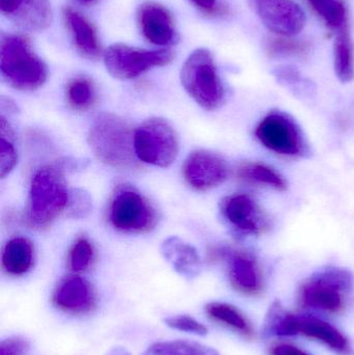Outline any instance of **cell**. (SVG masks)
Returning a JSON list of instances; mask_svg holds the SVG:
<instances>
[{
    "label": "cell",
    "mask_w": 354,
    "mask_h": 355,
    "mask_svg": "<svg viewBox=\"0 0 354 355\" xmlns=\"http://www.w3.org/2000/svg\"><path fill=\"white\" fill-rule=\"evenodd\" d=\"M264 337L303 336L330 348L335 354L353 355L349 340L334 325L313 315H297L285 310L280 302L268 309L263 325Z\"/></svg>",
    "instance_id": "6da1fadb"
},
{
    "label": "cell",
    "mask_w": 354,
    "mask_h": 355,
    "mask_svg": "<svg viewBox=\"0 0 354 355\" xmlns=\"http://www.w3.org/2000/svg\"><path fill=\"white\" fill-rule=\"evenodd\" d=\"M353 289V275L347 269L328 267L306 279L297 294L301 310L328 315L342 314Z\"/></svg>",
    "instance_id": "7a4b0ae2"
},
{
    "label": "cell",
    "mask_w": 354,
    "mask_h": 355,
    "mask_svg": "<svg viewBox=\"0 0 354 355\" xmlns=\"http://www.w3.org/2000/svg\"><path fill=\"white\" fill-rule=\"evenodd\" d=\"M94 155L107 166L118 168H137L134 133L118 116L103 114L96 119L87 137Z\"/></svg>",
    "instance_id": "3957f363"
},
{
    "label": "cell",
    "mask_w": 354,
    "mask_h": 355,
    "mask_svg": "<svg viewBox=\"0 0 354 355\" xmlns=\"http://www.w3.org/2000/svg\"><path fill=\"white\" fill-rule=\"evenodd\" d=\"M69 196L70 190L67 187L64 170L60 166L39 168L31 181L27 223L33 229H47L66 210Z\"/></svg>",
    "instance_id": "277c9868"
},
{
    "label": "cell",
    "mask_w": 354,
    "mask_h": 355,
    "mask_svg": "<svg viewBox=\"0 0 354 355\" xmlns=\"http://www.w3.org/2000/svg\"><path fill=\"white\" fill-rule=\"evenodd\" d=\"M0 71L4 80L19 91H35L48 78L45 62L33 51L26 37L2 35Z\"/></svg>",
    "instance_id": "5b68a950"
},
{
    "label": "cell",
    "mask_w": 354,
    "mask_h": 355,
    "mask_svg": "<svg viewBox=\"0 0 354 355\" xmlns=\"http://www.w3.org/2000/svg\"><path fill=\"white\" fill-rule=\"evenodd\" d=\"M181 83L189 96L205 110H218L224 103V83L209 50L199 48L187 58L181 69Z\"/></svg>",
    "instance_id": "8992f818"
},
{
    "label": "cell",
    "mask_w": 354,
    "mask_h": 355,
    "mask_svg": "<svg viewBox=\"0 0 354 355\" xmlns=\"http://www.w3.org/2000/svg\"><path fill=\"white\" fill-rule=\"evenodd\" d=\"M157 211L143 194L130 185H118L112 194L109 220L118 231L145 234L157 225Z\"/></svg>",
    "instance_id": "52a82bcc"
},
{
    "label": "cell",
    "mask_w": 354,
    "mask_h": 355,
    "mask_svg": "<svg viewBox=\"0 0 354 355\" xmlns=\"http://www.w3.org/2000/svg\"><path fill=\"white\" fill-rule=\"evenodd\" d=\"M134 148L141 162L168 168L178 157V135L164 119H149L134 131Z\"/></svg>",
    "instance_id": "ba28073f"
},
{
    "label": "cell",
    "mask_w": 354,
    "mask_h": 355,
    "mask_svg": "<svg viewBox=\"0 0 354 355\" xmlns=\"http://www.w3.org/2000/svg\"><path fill=\"white\" fill-rule=\"evenodd\" d=\"M170 50L139 49L125 44H114L103 54L104 64L114 78L130 80L156 67H163L174 60Z\"/></svg>",
    "instance_id": "9c48e42d"
},
{
    "label": "cell",
    "mask_w": 354,
    "mask_h": 355,
    "mask_svg": "<svg viewBox=\"0 0 354 355\" xmlns=\"http://www.w3.org/2000/svg\"><path fill=\"white\" fill-rule=\"evenodd\" d=\"M256 137L264 147L280 155L305 156L309 152L299 125L284 112L266 116L258 125Z\"/></svg>",
    "instance_id": "30bf717a"
},
{
    "label": "cell",
    "mask_w": 354,
    "mask_h": 355,
    "mask_svg": "<svg viewBox=\"0 0 354 355\" xmlns=\"http://www.w3.org/2000/svg\"><path fill=\"white\" fill-rule=\"evenodd\" d=\"M249 3L264 26L280 37H294L305 27V12L293 0H249Z\"/></svg>",
    "instance_id": "8fae6325"
},
{
    "label": "cell",
    "mask_w": 354,
    "mask_h": 355,
    "mask_svg": "<svg viewBox=\"0 0 354 355\" xmlns=\"http://www.w3.org/2000/svg\"><path fill=\"white\" fill-rule=\"evenodd\" d=\"M213 261H226L231 285L236 291L249 296H257L264 289V279L259 264L253 256L230 248H214Z\"/></svg>",
    "instance_id": "7c38bea8"
},
{
    "label": "cell",
    "mask_w": 354,
    "mask_h": 355,
    "mask_svg": "<svg viewBox=\"0 0 354 355\" xmlns=\"http://www.w3.org/2000/svg\"><path fill=\"white\" fill-rule=\"evenodd\" d=\"M220 213L224 220L245 235H259L268 227V218L251 196L236 193L220 202Z\"/></svg>",
    "instance_id": "4fadbf2b"
},
{
    "label": "cell",
    "mask_w": 354,
    "mask_h": 355,
    "mask_svg": "<svg viewBox=\"0 0 354 355\" xmlns=\"http://www.w3.org/2000/svg\"><path fill=\"white\" fill-rule=\"evenodd\" d=\"M185 181L200 191L218 187L229 176L226 162L211 152L195 151L186 158L182 166Z\"/></svg>",
    "instance_id": "5bb4252c"
},
{
    "label": "cell",
    "mask_w": 354,
    "mask_h": 355,
    "mask_svg": "<svg viewBox=\"0 0 354 355\" xmlns=\"http://www.w3.org/2000/svg\"><path fill=\"white\" fill-rule=\"evenodd\" d=\"M52 302L56 308L68 314H87L97 306V294L85 277L68 275L54 289Z\"/></svg>",
    "instance_id": "9a60e30c"
},
{
    "label": "cell",
    "mask_w": 354,
    "mask_h": 355,
    "mask_svg": "<svg viewBox=\"0 0 354 355\" xmlns=\"http://www.w3.org/2000/svg\"><path fill=\"white\" fill-rule=\"evenodd\" d=\"M137 20L143 37L154 45L170 46L178 42L174 18L166 6L154 1L141 4Z\"/></svg>",
    "instance_id": "2e32d148"
},
{
    "label": "cell",
    "mask_w": 354,
    "mask_h": 355,
    "mask_svg": "<svg viewBox=\"0 0 354 355\" xmlns=\"http://www.w3.org/2000/svg\"><path fill=\"white\" fill-rule=\"evenodd\" d=\"M0 10L12 24L24 31H46L51 25L49 0H0Z\"/></svg>",
    "instance_id": "e0dca14e"
},
{
    "label": "cell",
    "mask_w": 354,
    "mask_h": 355,
    "mask_svg": "<svg viewBox=\"0 0 354 355\" xmlns=\"http://www.w3.org/2000/svg\"><path fill=\"white\" fill-rule=\"evenodd\" d=\"M64 19L77 51L83 58L98 60L101 56L102 49L93 24L83 15L71 8H64Z\"/></svg>",
    "instance_id": "ac0fdd59"
},
{
    "label": "cell",
    "mask_w": 354,
    "mask_h": 355,
    "mask_svg": "<svg viewBox=\"0 0 354 355\" xmlns=\"http://www.w3.org/2000/svg\"><path fill=\"white\" fill-rule=\"evenodd\" d=\"M164 259L172 268L186 279H193L201 272V259L197 250L179 237H170L161 245Z\"/></svg>",
    "instance_id": "d6986e66"
},
{
    "label": "cell",
    "mask_w": 354,
    "mask_h": 355,
    "mask_svg": "<svg viewBox=\"0 0 354 355\" xmlns=\"http://www.w3.org/2000/svg\"><path fill=\"white\" fill-rule=\"evenodd\" d=\"M35 260V250L30 240L15 237L4 246L2 252V268L8 275L19 277L30 270Z\"/></svg>",
    "instance_id": "ffe728a7"
},
{
    "label": "cell",
    "mask_w": 354,
    "mask_h": 355,
    "mask_svg": "<svg viewBox=\"0 0 354 355\" xmlns=\"http://www.w3.org/2000/svg\"><path fill=\"white\" fill-rule=\"evenodd\" d=\"M205 312L210 319L229 327L245 339H255L256 331L253 324L236 306L227 302H213L206 304Z\"/></svg>",
    "instance_id": "44dd1931"
},
{
    "label": "cell",
    "mask_w": 354,
    "mask_h": 355,
    "mask_svg": "<svg viewBox=\"0 0 354 355\" xmlns=\"http://www.w3.org/2000/svg\"><path fill=\"white\" fill-rule=\"evenodd\" d=\"M334 67L342 83H351L354 77V49L349 27L336 31L334 43Z\"/></svg>",
    "instance_id": "7402d4cb"
},
{
    "label": "cell",
    "mask_w": 354,
    "mask_h": 355,
    "mask_svg": "<svg viewBox=\"0 0 354 355\" xmlns=\"http://www.w3.org/2000/svg\"><path fill=\"white\" fill-rule=\"evenodd\" d=\"M141 355H220L218 350L186 340L156 342Z\"/></svg>",
    "instance_id": "603a6c76"
},
{
    "label": "cell",
    "mask_w": 354,
    "mask_h": 355,
    "mask_svg": "<svg viewBox=\"0 0 354 355\" xmlns=\"http://www.w3.org/2000/svg\"><path fill=\"white\" fill-rule=\"evenodd\" d=\"M238 176L245 181L251 183L263 184L269 187L276 188L278 190H285L287 188V183L284 178L281 176L278 172L259 162H249L242 164L239 168Z\"/></svg>",
    "instance_id": "cb8c5ba5"
},
{
    "label": "cell",
    "mask_w": 354,
    "mask_h": 355,
    "mask_svg": "<svg viewBox=\"0 0 354 355\" xmlns=\"http://www.w3.org/2000/svg\"><path fill=\"white\" fill-rule=\"evenodd\" d=\"M315 12L330 29L336 31L348 26L347 10L343 0H309Z\"/></svg>",
    "instance_id": "d4e9b609"
},
{
    "label": "cell",
    "mask_w": 354,
    "mask_h": 355,
    "mask_svg": "<svg viewBox=\"0 0 354 355\" xmlns=\"http://www.w3.org/2000/svg\"><path fill=\"white\" fill-rule=\"evenodd\" d=\"M67 99L73 110L78 112L89 110L96 99L93 83L85 77L73 79L67 87Z\"/></svg>",
    "instance_id": "484cf974"
},
{
    "label": "cell",
    "mask_w": 354,
    "mask_h": 355,
    "mask_svg": "<svg viewBox=\"0 0 354 355\" xmlns=\"http://www.w3.org/2000/svg\"><path fill=\"white\" fill-rule=\"evenodd\" d=\"M1 137H0V173L1 178L12 172L18 160L16 147H15V135L10 123L6 121L4 114H1Z\"/></svg>",
    "instance_id": "4316f807"
},
{
    "label": "cell",
    "mask_w": 354,
    "mask_h": 355,
    "mask_svg": "<svg viewBox=\"0 0 354 355\" xmlns=\"http://www.w3.org/2000/svg\"><path fill=\"white\" fill-rule=\"evenodd\" d=\"M95 257L93 245L87 238H79L69 254V267L73 272H82L91 267Z\"/></svg>",
    "instance_id": "83f0119b"
},
{
    "label": "cell",
    "mask_w": 354,
    "mask_h": 355,
    "mask_svg": "<svg viewBox=\"0 0 354 355\" xmlns=\"http://www.w3.org/2000/svg\"><path fill=\"white\" fill-rule=\"evenodd\" d=\"M91 198L87 191L79 188L70 190L68 205L64 210L67 216L75 219L85 218L91 212Z\"/></svg>",
    "instance_id": "f1b7e54d"
},
{
    "label": "cell",
    "mask_w": 354,
    "mask_h": 355,
    "mask_svg": "<svg viewBox=\"0 0 354 355\" xmlns=\"http://www.w3.org/2000/svg\"><path fill=\"white\" fill-rule=\"evenodd\" d=\"M163 321L170 329L182 331V333L191 334L200 337H204L208 334L207 327L189 315L166 317Z\"/></svg>",
    "instance_id": "f546056e"
},
{
    "label": "cell",
    "mask_w": 354,
    "mask_h": 355,
    "mask_svg": "<svg viewBox=\"0 0 354 355\" xmlns=\"http://www.w3.org/2000/svg\"><path fill=\"white\" fill-rule=\"evenodd\" d=\"M270 54L272 55H299L309 50V46L303 42L293 41L289 37H281L274 40L268 46Z\"/></svg>",
    "instance_id": "4dcf8cb0"
},
{
    "label": "cell",
    "mask_w": 354,
    "mask_h": 355,
    "mask_svg": "<svg viewBox=\"0 0 354 355\" xmlns=\"http://www.w3.org/2000/svg\"><path fill=\"white\" fill-rule=\"evenodd\" d=\"M29 350L30 342L22 336H12L0 343V355H27Z\"/></svg>",
    "instance_id": "1f68e13d"
},
{
    "label": "cell",
    "mask_w": 354,
    "mask_h": 355,
    "mask_svg": "<svg viewBox=\"0 0 354 355\" xmlns=\"http://www.w3.org/2000/svg\"><path fill=\"white\" fill-rule=\"evenodd\" d=\"M274 76L283 85L293 89L307 87V80L303 78L299 70L293 67H281L274 72Z\"/></svg>",
    "instance_id": "d6a6232c"
},
{
    "label": "cell",
    "mask_w": 354,
    "mask_h": 355,
    "mask_svg": "<svg viewBox=\"0 0 354 355\" xmlns=\"http://www.w3.org/2000/svg\"><path fill=\"white\" fill-rule=\"evenodd\" d=\"M269 355H312L290 343L274 344L268 350Z\"/></svg>",
    "instance_id": "836d02e7"
},
{
    "label": "cell",
    "mask_w": 354,
    "mask_h": 355,
    "mask_svg": "<svg viewBox=\"0 0 354 355\" xmlns=\"http://www.w3.org/2000/svg\"><path fill=\"white\" fill-rule=\"evenodd\" d=\"M202 12L207 15H218L222 12L218 0H189Z\"/></svg>",
    "instance_id": "e575fe53"
},
{
    "label": "cell",
    "mask_w": 354,
    "mask_h": 355,
    "mask_svg": "<svg viewBox=\"0 0 354 355\" xmlns=\"http://www.w3.org/2000/svg\"><path fill=\"white\" fill-rule=\"evenodd\" d=\"M107 355H130L124 348H114Z\"/></svg>",
    "instance_id": "d590c367"
},
{
    "label": "cell",
    "mask_w": 354,
    "mask_h": 355,
    "mask_svg": "<svg viewBox=\"0 0 354 355\" xmlns=\"http://www.w3.org/2000/svg\"><path fill=\"white\" fill-rule=\"evenodd\" d=\"M77 2H79L80 4H83V6H89V4L95 3L98 0H76Z\"/></svg>",
    "instance_id": "8d00e7d4"
}]
</instances>
